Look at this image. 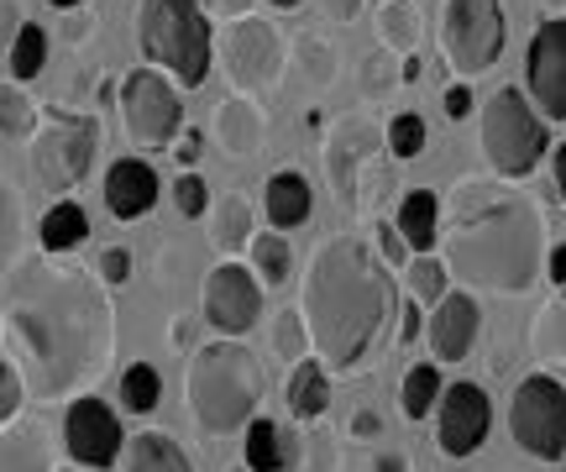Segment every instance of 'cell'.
Wrapping results in <instances>:
<instances>
[{"instance_id": "obj_1", "label": "cell", "mask_w": 566, "mask_h": 472, "mask_svg": "<svg viewBox=\"0 0 566 472\" xmlns=\"http://www.w3.org/2000/svg\"><path fill=\"white\" fill-rule=\"evenodd\" d=\"M0 331L17 347V373L42 405L80 399L101 384L116 352V305L101 273L53 263L48 252L6 273Z\"/></svg>"}, {"instance_id": "obj_2", "label": "cell", "mask_w": 566, "mask_h": 472, "mask_svg": "<svg viewBox=\"0 0 566 472\" xmlns=\"http://www.w3.org/2000/svg\"><path fill=\"white\" fill-rule=\"evenodd\" d=\"M394 279L388 263L363 237H336L315 252L310 279L300 294V315L310 331V347L325 368L357 373L384 342L394 321Z\"/></svg>"}, {"instance_id": "obj_3", "label": "cell", "mask_w": 566, "mask_h": 472, "mask_svg": "<svg viewBox=\"0 0 566 472\" xmlns=\"http://www.w3.org/2000/svg\"><path fill=\"white\" fill-rule=\"evenodd\" d=\"M441 263L457 284L525 294L546 263V221L525 195L467 179L451 200V227L441 231Z\"/></svg>"}, {"instance_id": "obj_4", "label": "cell", "mask_w": 566, "mask_h": 472, "mask_svg": "<svg viewBox=\"0 0 566 472\" xmlns=\"http://www.w3.org/2000/svg\"><path fill=\"white\" fill-rule=\"evenodd\" d=\"M263 363L242 347V342H210L189 357V373H184V394H189V415L205 436H231L247 431V420L263 405Z\"/></svg>"}, {"instance_id": "obj_5", "label": "cell", "mask_w": 566, "mask_h": 472, "mask_svg": "<svg viewBox=\"0 0 566 472\" xmlns=\"http://www.w3.org/2000/svg\"><path fill=\"white\" fill-rule=\"evenodd\" d=\"M137 48L153 69H168L179 90H200L216 63V27L200 0H142Z\"/></svg>"}, {"instance_id": "obj_6", "label": "cell", "mask_w": 566, "mask_h": 472, "mask_svg": "<svg viewBox=\"0 0 566 472\" xmlns=\"http://www.w3.org/2000/svg\"><path fill=\"white\" fill-rule=\"evenodd\" d=\"M101 153V122L90 111H42L32 132V185L48 195H69L90 179Z\"/></svg>"}, {"instance_id": "obj_7", "label": "cell", "mask_w": 566, "mask_h": 472, "mask_svg": "<svg viewBox=\"0 0 566 472\" xmlns=\"http://www.w3.org/2000/svg\"><path fill=\"white\" fill-rule=\"evenodd\" d=\"M483 153L493 174L499 179H530L541 158L551 153V137H546V116L535 111V105L504 84V90H493L483 105Z\"/></svg>"}, {"instance_id": "obj_8", "label": "cell", "mask_w": 566, "mask_h": 472, "mask_svg": "<svg viewBox=\"0 0 566 472\" xmlns=\"http://www.w3.org/2000/svg\"><path fill=\"white\" fill-rule=\"evenodd\" d=\"M226 80L237 84V95L247 101H268L283 80V38L279 27L263 17H237L226 21V32L216 38Z\"/></svg>"}, {"instance_id": "obj_9", "label": "cell", "mask_w": 566, "mask_h": 472, "mask_svg": "<svg viewBox=\"0 0 566 472\" xmlns=\"http://www.w3.org/2000/svg\"><path fill=\"white\" fill-rule=\"evenodd\" d=\"M509 431L514 447L535 462H562L566 457V384L556 373H530L514 389L509 405Z\"/></svg>"}, {"instance_id": "obj_10", "label": "cell", "mask_w": 566, "mask_h": 472, "mask_svg": "<svg viewBox=\"0 0 566 472\" xmlns=\"http://www.w3.org/2000/svg\"><path fill=\"white\" fill-rule=\"evenodd\" d=\"M122 126L137 147H168L184 132V101L179 84L158 69H132L122 80Z\"/></svg>"}, {"instance_id": "obj_11", "label": "cell", "mask_w": 566, "mask_h": 472, "mask_svg": "<svg viewBox=\"0 0 566 472\" xmlns=\"http://www.w3.org/2000/svg\"><path fill=\"white\" fill-rule=\"evenodd\" d=\"M446 59H451V69L457 74H467V80H478V74H488L493 63H499V53H504V6L499 0H446Z\"/></svg>"}, {"instance_id": "obj_12", "label": "cell", "mask_w": 566, "mask_h": 472, "mask_svg": "<svg viewBox=\"0 0 566 472\" xmlns=\"http://www.w3.org/2000/svg\"><path fill=\"white\" fill-rule=\"evenodd\" d=\"M63 447H69V462H80L90 472H111L122 462V447H126L122 415L111 410L105 399H95V394L69 399V410H63Z\"/></svg>"}, {"instance_id": "obj_13", "label": "cell", "mask_w": 566, "mask_h": 472, "mask_svg": "<svg viewBox=\"0 0 566 472\" xmlns=\"http://www.w3.org/2000/svg\"><path fill=\"white\" fill-rule=\"evenodd\" d=\"M258 321H263V284H258V273L247 263H231V258L210 268V279H205V326L216 336L242 342Z\"/></svg>"}, {"instance_id": "obj_14", "label": "cell", "mask_w": 566, "mask_h": 472, "mask_svg": "<svg viewBox=\"0 0 566 472\" xmlns=\"http://www.w3.org/2000/svg\"><path fill=\"white\" fill-rule=\"evenodd\" d=\"M493 431V405H488V389L478 384H451L441 389V405H436V441H441L446 457H472Z\"/></svg>"}, {"instance_id": "obj_15", "label": "cell", "mask_w": 566, "mask_h": 472, "mask_svg": "<svg viewBox=\"0 0 566 472\" xmlns=\"http://www.w3.org/2000/svg\"><path fill=\"white\" fill-rule=\"evenodd\" d=\"M525 80L535 111L551 116V122H566V17H551L535 32L525 59Z\"/></svg>"}, {"instance_id": "obj_16", "label": "cell", "mask_w": 566, "mask_h": 472, "mask_svg": "<svg viewBox=\"0 0 566 472\" xmlns=\"http://www.w3.org/2000/svg\"><path fill=\"white\" fill-rule=\"evenodd\" d=\"M478 326H483L478 300H472L467 289H451L441 305L430 310V321H424V336H430L436 363H462L467 352H472V342H478Z\"/></svg>"}, {"instance_id": "obj_17", "label": "cell", "mask_w": 566, "mask_h": 472, "mask_svg": "<svg viewBox=\"0 0 566 472\" xmlns=\"http://www.w3.org/2000/svg\"><path fill=\"white\" fill-rule=\"evenodd\" d=\"M158 174L153 164H142V158H116V164L105 168V210L116 216V221H142L147 210L158 206Z\"/></svg>"}, {"instance_id": "obj_18", "label": "cell", "mask_w": 566, "mask_h": 472, "mask_svg": "<svg viewBox=\"0 0 566 472\" xmlns=\"http://www.w3.org/2000/svg\"><path fill=\"white\" fill-rule=\"evenodd\" d=\"M367 153H378V132L363 122V116H352L331 132V143H325V174H331V185L342 195L346 206L357 200V174H363Z\"/></svg>"}, {"instance_id": "obj_19", "label": "cell", "mask_w": 566, "mask_h": 472, "mask_svg": "<svg viewBox=\"0 0 566 472\" xmlns=\"http://www.w3.org/2000/svg\"><path fill=\"white\" fill-rule=\"evenodd\" d=\"M263 137H268V122H263V111H258V101L231 95V101L216 105V143H221L226 158H258Z\"/></svg>"}, {"instance_id": "obj_20", "label": "cell", "mask_w": 566, "mask_h": 472, "mask_svg": "<svg viewBox=\"0 0 566 472\" xmlns=\"http://www.w3.org/2000/svg\"><path fill=\"white\" fill-rule=\"evenodd\" d=\"M294 462H300V441L283 431L279 420L252 415L242 431V468L247 472H294Z\"/></svg>"}, {"instance_id": "obj_21", "label": "cell", "mask_w": 566, "mask_h": 472, "mask_svg": "<svg viewBox=\"0 0 566 472\" xmlns=\"http://www.w3.org/2000/svg\"><path fill=\"white\" fill-rule=\"evenodd\" d=\"M310 210H315V195H310V179L304 174H294V168H283V174H273L263 189V216L273 231H294L310 221Z\"/></svg>"}, {"instance_id": "obj_22", "label": "cell", "mask_w": 566, "mask_h": 472, "mask_svg": "<svg viewBox=\"0 0 566 472\" xmlns=\"http://www.w3.org/2000/svg\"><path fill=\"white\" fill-rule=\"evenodd\" d=\"M441 221H446V206L436 189H409L405 200H399V216H394V227L409 242V252H436Z\"/></svg>"}, {"instance_id": "obj_23", "label": "cell", "mask_w": 566, "mask_h": 472, "mask_svg": "<svg viewBox=\"0 0 566 472\" xmlns=\"http://www.w3.org/2000/svg\"><path fill=\"white\" fill-rule=\"evenodd\" d=\"M122 472H195L184 447L168 431H137L122 447Z\"/></svg>"}, {"instance_id": "obj_24", "label": "cell", "mask_w": 566, "mask_h": 472, "mask_svg": "<svg viewBox=\"0 0 566 472\" xmlns=\"http://www.w3.org/2000/svg\"><path fill=\"white\" fill-rule=\"evenodd\" d=\"M325 410H331V368H325L321 357H304V363H294V373H289V415H294L300 426H310V420H321Z\"/></svg>"}, {"instance_id": "obj_25", "label": "cell", "mask_w": 566, "mask_h": 472, "mask_svg": "<svg viewBox=\"0 0 566 472\" xmlns=\"http://www.w3.org/2000/svg\"><path fill=\"white\" fill-rule=\"evenodd\" d=\"M0 472H53L42 426H32V420L17 415V420L0 431Z\"/></svg>"}, {"instance_id": "obj_26", "label": "cell", "mask_w": 566, "mask_h": 472, "mask_svg": "<svg viewBox=\"0 0 566 472\" xmlns=\"http://www.w3.org/2000/svg\"><path fill=\"white\" fill-rule=\"evenodd\" d=\"M90 237V216H84V206H74V200H59V206L42 210L38 221V242L48 258H63V252H74V247Z\"/></svg>"}, {"instance_id": "obj_27", "label": "cell", "mask_w": 566, "mask_h": 472, "mask_svg": "<svg viewBox=\"0 0 566 472\" xmlns=\"http://www.w3.org/2000/svg\"><path fill=\"white\" fill-rule=\"evenodd\" d=\"M252 237H258V227H252V206L242 195L210 200V242L221 252H242V247H252Z\"/></svg>"}, {"instance_id": "obj_28", "label": "cell", "mask_w": 566, "mask_h": 472, "mask_svg": "<svg viewBox=\"0 0 566 472\" xmlns=\"http://www.w3.org/2000/svg\"><path fill=\"white\" fill-rule=\"evenodd\" d=\"M530 352L535 363L566 373V294H556L551 305L535 310V326H530Z\"/></svg>"}, {"instance_id": "obj_29", "label": "cell", "mask_w": 566, "mask_h": 472, "mask_svg": "<svg viewBox=\"0 0 566 472\" xmlns=\"http://www.w3.org/2000/svg\"><path fill=\"white\" fill-rule=\"evenodd\" d=\"M378 42H384L388 53L409 59L420 48V6L415 0H388L384 11H378Z\"/></svg>"}, {"instance_id": "obj_30", "label": "cell", "mask_w": 566, "mask_h": 472, "mask_svg": "<svg viewBox=\"0 0 566 472\" xmlns=\"http://www.w3.org/2000/svg\"><path fill=\"white\" fill-rule=\"evenodd\" d=\"M247 258H252L258 284H268V289H279L294 279V252H289V237H279V231H258L252 247H247Z\"/></svg>"}, {"instance_id": "obj_31", "label": "cell", "mask_w": 566, "mask_h": 472, "mask_svg": "<svg viewBox=\"0 0 566 472\" xmlns=\"http://www.w3.org/2000/svg\"><path fill=\"white\" fill-rule=\"evenodd\" d=\"M48 48H53V38H48V27L42 21H27L17 32V42H11V53H6V69H11V80L17 84H32L48 69Z\"/></svg>"}, {"instance_id": "obj_32", "label": "cell", "mask_w": 566, "mask_h": 472, "mask_svg": "<svg viewBox=\"0 0 566 472\" xmlns=\"http://www.w3.org/2000/svg\"><path fill=\"white\" fill-rule=\"evenodd\" d=\"M405 279H409V300H420L424 310H436L451 294V273H446V263L436 252H415L405 263Z\"/></svg>"}, {"instance_id": "obj_33", "label": "cell", "mask_w": 566, "mask_h": 472, "mask_svg": "<svg viewBox=\"0 0 566 472\" xmlns=\"http://www.w3.org/2000/svg\"><path fill=\"white\" fill-rule=\"evenodd\" d=\"M441 363H415L405 373V389H399V405H405L409 420H424V415L441 405Z\"/></svg>"}, {"instance_id": "obj_34", "label": "cell", "mask_w": 566, "mask_h": 472, "mask_svg": "<svg viewBox=\"0 0 566 472\" xmlns=\"http://www.w3.org/2000/svg\"><path fill=\"white\" fill-rule=\"evenodd\" d=\"M163 399V378L153 363H126L122 373V405L126 415H153Z\"/></svg>"}, {"instance_id": "obj_35", "label": "cell", "mask_w": 566, "mask_h": 472, "mask_svg": "<svg viewBox=\"0 0 566 472\" xmlns=\"http://www.w3.org/2000/svg\"><path fill=\"white\" fill-rule=\"evenodd\" d=\"M42 122V111L27 101V90L17 80L0 84V137H32Z\"/></svg>"}, {"instance_id": "obj_36", "label": "cell", "mask_w": 566, "mask_h": 472, "mask_svg": "<svg viewBox=\"0 0 566 472\" xmlns=\"http://www.w3.org/2000/svg\"><path fill=\"white\" fill-rule=\"evenodd\" d=\"M384 147L399 158V164L420 158V153H424V122L415 116V111H399V116L388 122V132H384Z\"/></svg>"}, {"instance_id": "obj_37", "label": "cell", "mask_w": 566, "mask_h": 472, "mask_svg": "<svg viewBox=\"0 0 566 472\" xmlns=\"http://www.w3.org/2000/svg\"><path fill=\"white\" fill-rule=\"evenodd\" d=\"M273 352H279L283 363H304V357H310V331H304L300 310L273 315Z\"/></svg>"}, {"instance_id": "obj_38", "label": "cell", "mask_w": 566, "mask_h": 472, "mask_svg": "<svg viewBox=\"0 0 566 472\" xmlns=\"http://www.w3.org/2000/svg\"><path fill=\"white\" fill-rule=\"evenodd\" d=\"M168 195H174V210H179L184 221H200V216H210V185H205L200 174H179Z\"/></svg>"}, {"instance_id": "obj_39", "label": "cell", "mask_w": 566, "mask_h": 472, "mask_svg": "<svg viewBox=\"0 0 566 472\" xmlns=\"http://www.w3.org/2000/svg\"><path fill=\"white\" fill-rule=\"evenodd\" d=\"M294 48H300V59H304V74L315 84H331V74H336V48L325 38H315V32H304Z\"/></svg>"}, {"instance_id": "obj_40", "label": "cell", "mask_w": 566, "mask_h": 472, "mask_svg": "<svg viewBox=\"0 0 566 472\" xmlns=\"http://www.w3.org/2000/svg\"><path fill=\"white\" fill-rule=\"evenodd\" d=\"M21 399H27V384H21L17 363H11V357H0V431L21 415Z\"/></svg>"}, {"instance_id": "obj_41", "label": "cell", "mask_w": 566, "mask_h": 472, "mask_svg": "<svg viewBox=\"0 0 566 472\" xmlns=\"http://www.w3.org/2000/svg\"><path fill=\"white\" fill-rule=\"evenodd\" d=\"M21 237V195L11 185H0V252H11Z\"/></svg>"}, {"instance_id": "obj_42", "label": "cell", "mask_w": 566, "mask_h": 472, "mask_svg": "<svg viewBox=\"0 0 566 472\" xmlns=\"http://www.w3.org/2000/svg\"><path fill=\"white\" fill-rule=\"evenodd\" d=\"M373 237H378V247H373V252H378L384 263H394V268L409 263V242L399 237V227H394V221H378V227H373Z\"/></svg>"}, {"instance_id": "obj_43", "label": "cell", "mask_w": 566, "mask_h": 472, "mask_svg": "<svg viewBox=\"0 0 566 472\" xmlns=\"http://www.w3.org/2000/svg\"><path fill=\"white\" fill-rule=\"evenodd\" d=\"M95 273H101L111 289L126 284V279H132V252H126V247H105V252H101V268H95Z\"/></svg>"}, {"instance_id": "obj_44", "label": "cell", "mask_w": 566, "mask_h": 472, "mask_svg": "<svg viewBox=\"0 0 566 472\" xmlns=\"http://www.w3.org/2000/svg\"><path fill=\"white\" fill-rule=\"evenodd\" d=\"M388 84H394V63H388V53H373L363 63V90L367 95H384Z\"/></svg>"}, {"instance_id": "obj_45", "label": "cell", "mask_w": 566, "mask_h": 472, "mask_svg": "<svg viewBox=\"0 0 566 472\" xmlns=\"http://www.w3.org/2000/svg\"><path fill=\"white\" fill-rule=\"evenodd\" d=\"M21 27H27L21 6H17V0H0V53H11V42H17Z\"/></svg>"}, {"instance_id": "obj_46", "label": "cell", "mask_w": 566, "mask_h": 472, "mask_svg": "<svg viewBox=\"0 0 566 472\" xmlns=\"http://www.w3.org/2000/svg\"><path fill=\"white\" fill-rule=\"evenodd\" d=\"M205 17H221V21H237V17H252V0H200Z\"/></svg>"}, {"instance_id": "obj_47", "label": "cell", "mask_w": 566, "mask_h": 472, "mask_svg": "<svg viewBox=\"0 0 566 472\" xmlns=\"http://www.w3.org/2000/svg\"><path fill=\"white\" fill-rule=\"evenodd\" d=\"M446 116H451V122H467V116H472V90H467V84H451V90H446Z\"/></svg>"}, {"instance_id": "obj_48", "label": "cell", "mask_w": 566, "mask_h": 472, "mask_svg": "<svg viewBox=\"0 0 566 472\" xmlns=\"http://www.w3.org/2000/svg\"><path fill=\"white\" fill-rule=\"evenodd\" d=\"M200 147H205L200 132H179V153H174V158H179L184 168H195V164H200Z\"/></svg>"}, {"instance_id": "obj_49", "label": "cell", "mask_w": 566, "mask_h": 472, "mask_svg": "<svg viewBox=\"0 0 566 472\" xmlns=\"http://www.w3.org/2000/svg\"><path fill=\"white\" fill-rule=\"evenodd\" d=\"M420 310H424L420 300H409V305H405V326H399V342H405V347L424 331V315H420Z\"/></svg>"}, {"instance_id": "obj_50", "label": "cell", "mask_w": 566, "mask_h": 472, "mask_svg": "<svg viewBox=\"0 0 566 472\" xmlns=\"http://www.w3.org/2000/svg\"><path fill=\"white\" fill-rule=\"evenodd\" d=\"M321 6H325V17L336 21V27H342V21H352L357 11H363V0H321Z\"/></svg>"}, {"instance_id": "obj_51", "label": "cell", "mask_w": 566, "mask_h": 472, "mask_svg": "<svg viewBox=\"0 0 566 472\" xmlns=\"http://www.w3.org/2000/svg\"><path fill=\"white\" fill-rule=\"evenodd\" d=\"M546 273H551V284L556 289H566V242L546 252Z\"/></svg>"}, {"instance_id": "obj_52", "label": "cell", "mask_w": 566, "mask_h": 472, "mask_svg": "<svg viewBox=\"0 0 566 472\" xmlns=\"http://www.w3.org/2000/svg\"><path fill=\"white\" fill-rule=\"evenodd\" d=\"M551 174H556V195H562V206H566V143L556 147V158H551Z\"/></svg>"}, {"instance_id": "obj_53", "label": "cell", "mask_w": 566, "mask_h": 472, "mask_svg": "<svg viewBox=\"0 0 566 472\" xmlns=\"http://www.w3.org/2000/svg\"><path fill=\"white\" fill-rule=\"evenodd\" d=\"M420 74H424V63L415 59V53H409V59L399 63V80H405V84H415V80H420Z\"/></svg>"}, {"instance_id": "obj_54", "label": "cell", "mask_w": 566, "mask_h": 472, "mask_svg": "<svg viewBox=\"0 0 566 472\" xmlns=\"http://www.w3.org/2000/svg\"><path fill=\"white\" fill-rule=\"evenodd\" d=\"M373 472H405V457H399V452H384L378 462H373Z\"/></svg>"}, {"instance_id": "obj_55", "label": "cell", "mask_w": 566, "mask_h": 472, "mask_svg": "<svg viewBox=\"0 0 566 472\" xmlns=\"http://www.w3.org/2000/svg\"><path fill=\"white\" fill-rule=\"evenodd\" d=\"M63 38H69V42H84V38H90V17H74V21H69V27H63Z\"/></svg>"}, {"instance_id": "obj_56", "label": "cell", "mask_w": 566, "mask_h": 472, "mask_svg": "<svg viewBox=\"0 0 566 472\" xmlns=\"http://www.w3.org/2000/svg\"><path fill=\"white\" fill-rule=\"evenodd\" d=\"M352 431H357V436H378V415H357V420H352Z\"/></svg>"}, {"instance_id": "obj_57", "label": "cell", "mask_w": 566, "mask_h": 472, "mask_svg": "<svg viewBox=\"0 0 566 472\" xmlns=\"http://www.w3.org/2000/svg\"><path fill=\"white\" fill-rule=\"evenodd\" d=\"M189 342H195V321H179L174 326V347H189Z\"/></svg>"}, {"instance_id": "obj_58", "label": "cell", "mask_w": 566, "mask_h": 472, "mask_svg": "<svg viewBox=\"0 0 566 472\" xmlns=\"http://www.w3.org/2000/svg\"><path fill=\"white\" fill-rule=\"evenodd\" d=\"M53 11H80V6H90V0H48Z\"/></svg>"}, {"instance_id": "obj_59", "label": "cell", "mask_w": 566, "mask_h": 472, "mask_svg": "<svg viewBox=\"0 0 566 472\" xmlns=\"http://www.w3.org/2000/svg\"><path fill=\"white\" fill-rule=\"evenodd\" d=\"M273 11H294V6H304V0H268Z\"/></svg>"}, {"instance_id": "obj_60", "label": "cell", "mask_w": 566, "mask_h": 472, "mask_svg": "<svg viewBox=\"0 0 566 472\" xmlns=\"http://www.w3.org/2000/svg\"><path fill=\"white\" fill-rule=\"evenodd\" d=\"M59 472H90V468H80V462H69V468H59Z\"/></svg>"}, {"instance_id": "obj_61", "label": "cell", "mask_w": 566, "mask_h": 472, "mask_svg": "<svg viewBox=\"0 0 566 472\" xmlns=\"http://www.w3.org/2000/svg\"><path fill=\"white\" fill-rule=\"evenodd\" d=\"M231 472H247V468H231Z\"/></svg>"}]
</instances>
